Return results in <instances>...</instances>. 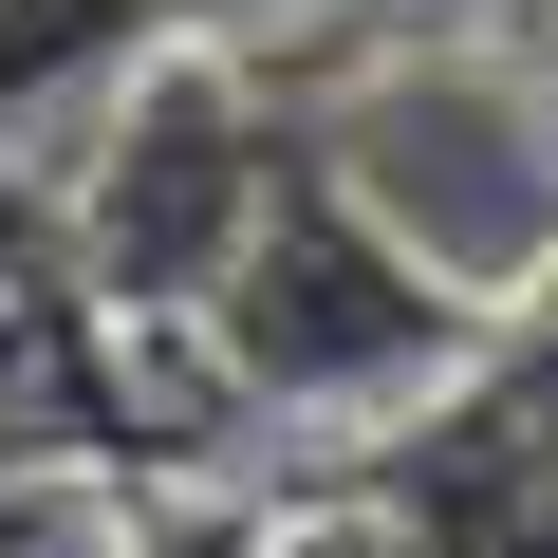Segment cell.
I'll return each mask as SVG.
<instances>
[{"mask_svg": "<svg viewBox=\"0 0 558 558\" xmlns=\"http://www.w3.org/2000/svg\"><path fill=\"white\" fill-rule=\"evenodd\" d=\"M186 336L223 354L242 410H410V391L465 354V299H447L317 149H279V186H260V223H242V260H223V299H205Z\"/></svg>", "mask_w": 558, "mask_h": 558, "instance_id": "1", "label": "cell"}, {"mask_svg": "<svg viewBox=\"0 0 558 558\" xmlns=\"http://www.w3.org/2000/svg\"><path fill=\"white\" fill-rule=\"evenodd\" d=\"M317 168L447 279V299L558 279V75H521V57H373L336 94Z\"/></svg>", "mask_w": 558, "mask_h": 558, "instance_id": "2", "label": "cell"}, {"mask_svg": "<svg viewBox=\"0 0 558 558\" xmlns=\"http://www.w3.org/2000/svg\"><path fill=\"white\" fill-rule=\"evenodd\" d=\"M260 186H279V131H260V94L223 75V57H131L112 75V112H94V168H75V279H94V317H205L223 299V260H242V223H260Z\"/></svg>", "mask_w": 558, "mask_h": 558, "instance_id": "3", "label": "cell"}, {"mask_svg": "<svg viewBox=\"0 0 558 558\" xmlns=\"http://www.w3.org/2000/svg\"><path fill=\"white\" fill-rule=\"evenodd\" d=\"M0 447H112V317L57 205H0Z\"/></svg>", "mask_w": 558, "mask_h": 558, "instance_id": "4", "label": "cell"}, {"mask_svg": "<svg viewBox=\"0 0 558 558\" xmlns=\"http://www.w3.org/2000/svg\"><path fill=\"white\" fill-rule=\"evenodd\" d=\"M149 502L112 484V447H0V558H131Z\"/></svg>", "mask_w": 558, "mask_h": 558, "instance_id": "5", "label": "cell"}, {"mask_svg": "<svg viewBox=\"0 0 558 558\" xmlns=\"http://www.w3.org/2000/svg\"><path fill=\"white\" fill-rule=\"evenodd\" d=\"M279 558H447L391 484H354V502H299V521H279Z\"/></svg>", "mask_w": 558, "mask_h": 558, "instance_id": "6", "label": "cell"}, {"mask_svg": "<svg viewBox=\"0 0 558 558\" xmlns=\"http://www.w3.org/2000/svg\"><path fill=\"white\" fill-rule=\"evenodd\" d=\"M131 558H279V539H260V521H223V502H186V521H149Z\"/></svg>", "mask_w": 558, "mask_h": 558, "instance_id": "7", "label": "cell"}, {"mask_svg": "<svg viewBox=\"0 0 558 558\" xmlns=\"http://www.w3.org/2000/svg\"><path fill=\"white\" fill-rule=\"evenodd\" d=\"M502 428H521V447H558V336L521 354V391H502Z\"/></svg>", "mask_w": 558, "mask_h": 558, "instance_id": "8", "label": "cell"}]
</instances>
